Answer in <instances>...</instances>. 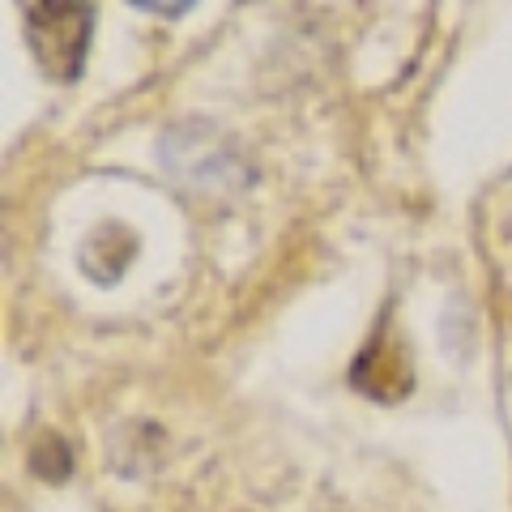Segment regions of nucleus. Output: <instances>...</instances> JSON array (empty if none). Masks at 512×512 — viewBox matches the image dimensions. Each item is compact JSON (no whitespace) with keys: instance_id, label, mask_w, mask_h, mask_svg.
<instances>
[{"instance_id":"nucleus-1","label":"nucleus","mask_w":512,"mask_h":512,"mask_svg":"<svg viewBox=\"0 0 512 512\" xmlns=\"http://www.w3.org/2000/svg\"><path fill=\"white\" fill-rule=\"evenodd\" d=\"M26 43L35 52L39 69L56 82H73L86 64L94 9L90 5H22Z\"/></svg>"},{"instance_id":"nucleus-2","label":"nucleus","mask_w":512,"mask_h":512,"mask_svg":"<svg viewBox=\"0 0 512 512\" xmlns=\"http://www.w3.org/2000/svg\"><path fill=\"white\" fill-rule=\"evenodd\" d=\"M137 9H146V13H188V5H154V0H137Z\"/></svg>"}]
</instances>
